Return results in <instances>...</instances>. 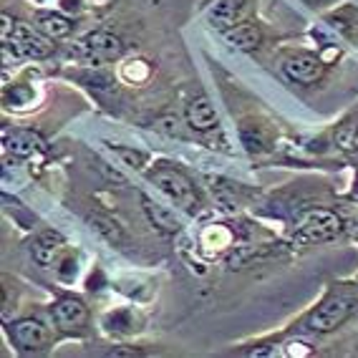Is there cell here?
Listing matches in <instances>:
<instances>
[{"label":"cell","mask_w":358,"mask_h":358,"mask_svg":"<svg viewBox=\"0 0 358 358\" xmlns=\"http://www.w3.org/2000/svg\"><path fill=\"white\" fill-rule=\"evenodd\" d=\"M341 53L336 48H306V45H278L273 51L278 76L298 91H318L331 81Z\"/></svg>","instance_id":"obj_2"},{"label":"cell","mask_w":358,"mask_h":358,"mask_svg":"<svg viewBox=\"0 0 358 358\" xmlns=\"http://www.w3.org/2000/svg\"><path fill=\"white\" fill-rule=\"evenodd\" d=\"M358 313V280H328L323 295L293 323V331L308 338H326Z\"/></svg>","instance_id":"obj_1"},{"label":"cell","mask_w":358,"mask_h":358,"mask_svg":"<svg viewBox=\"0 0 358 358\" xmlns=\"http://www.w3.org/2000/svg\"><path fill=\"white\" fill-rule=\"evenodd\" d=\"M3 144H6V152H10L18 159H26V157H33L43 147L45 141L38 131L33 129H6L3 131Z\"/></svg>","instance_id":"obj_16"},{"label":"cell","mask_w":358,"mask_h":358,"mask_svg":"<svg viewBox=\"0 0 358 358\" xmlns=\"http://www.w3.org/2000/svg\"><path fill=\"white\" fill-rule=\"evenodd\" d=\"M345 220H348V217H345ZM348 232H351V237L358 243V212H356V217L348 220Z\"/></svg>","instance_id":"obj_22"},{"label":"cell","mask_w":358,"mask_h":358,"mask_svg":"<svg viewBox=\"0 0 358 358\" xmlns=\"http://www.w3.org/2000/svg\"><path fill=\"white\" fill-rule=\"evenodd\" d=\"M356 280H358V275H356Z\"/></svg>","instance_id":"obj_23"},{"label":"cell","mask_w":358,"mask_h":358,"mask_svg":"<svg viewBox=\"0 0 358 358\" xmlns=\"http://www.w3.org/2000/svg\"><path fill=\"white\" fill-rule=\"evenodd\" d=\"M237 136H240V144L250 157H265V154L275 152L280 129H278L273 116H268L260 109H250L237 122Z\"/></svg>","instance_id":"obj_10"},{"label":"cell","mask_w":358,"mask_h":358,"mask_svg":"<svg viewBox=\"0 0 358 358\" xmlns=\"http://www.w3.org/2000/svg\"><path fill=\"white\" fill-rule=\"evenodd\" d=\"M141 207H144V215H147V220L162 232V235H177V232L182 230V222L174 217V212L166 210V207L159 205V202L149 199L147 194H141Z\"/></svg>","instance_id":"obj_17"},{"label":"cell","mask_w":358,"mask_h":358,"mask_svg":"<svg viewBox=\"0 0 358 358\" xmlns=\"http://www.w3.org/2000/svg\"><path fill=\"white\" fill-rule=\"evenodd\" d=\"M103 328L109 333H119V336H127V333H134V313L131 310H114V313L103 315Z\"/></svg>","instance_id":"obj_18"},{"label":"cell","mask_w":358,"mask_h":358,"mask_svg":"<svg viewBox=\"0 0 358 358\" xmlns=\"http://www.w3.org/2000/svg\"><path fill=\"white\" fill-rule=\"evenodd\" d=\"M33 26L38 28V31H43L53 41H69L76 33L78 18L64 13L61 8L58 10H53V8H36L33 10Z\"/></svg>","instance_id":"obj_13"},{"label":"cell","mask_w":358,"mask_h":358,"mask_svg":"<svg viewBox=\"0 0 358 358\" xmlns=\"http://www.w3.org/2000/svg\"><path fill=\"white\" fill-rule=\"evenodd\" d=\"M328 144L341 154H358V103L345 116H341L328 131Z\"/></svg>","instance_id":"obj_15"},{"label":"cell","mask_w":358,"mask_h":358,"mask_svg":"<svg viewBox=\"0 0 358 358\" xmlns=\"http://www.w3.org/2000/svg\"><path fill=\"white\" fill-rule=\"evenodd\" d=\"M58 3H61V10L73 15V18H78L86 10V0H58Z\"/></svg>","instance_id":"obj_21"},{"label":"cell","mask_w":358,"mask_h":358,"mask_svg":"<svg viewBox=\"0 0 358 358\" xmlns=\"http://www.w3.org/2000/svg\"><path fill=\"white\" fill-rule=\"evenodd\" d=\"M3 51H13L15 61H48L58 53V41L48 38L43 31L26 23V20H10L3 13Z\"/></svg>","instance_id":"obj_5"},{"label":"cell","mask_w":358,"mask_h":358,"mask_svg":"<svg viewBox=\"0 0 358 358\" xmlns=\"http://www.w3.org/2000/svg\"><path fill=\"white\" fill-rule=\"evenodd\" d=\"M348 232V220L331 205L303 207L290 222V243L295 248H313L338 240Z\"/></svg>","instance_id":"obj_3"},{"label":"cell","mask_w":358,"mask_h":358,"mask_svg":"<svg viewBox=\"0 0 358 358\" xmlns=\"http://www.w3.org/2000/svg\"><path fill=\"white\" fill-rule=\"evenodd\" d=\"M147 179L162 194L172 199L174 205L187 210L189 215H197L205 205L202 189L194 185V179L174 162H154L147 169Z\"/></svg>","instance_id":"obj_6"},{"label":"cell","mask_w":358,"mask_h":358,"mask_svg":"<svg viewBox=\"0 0 358 358\" xmlns=\"http://www.w3.org/2000/svg\"><path fill=\"white\" fill-rule=\"evenodd\" d=\"M185 124L194 134H210V131L220 129V116L207 99V94L197 91V94H189L185 99Z\"/></svg>","instance_id":"obj_12"},{"label":"cell","mask_w":358,"mask_h":358,"mask_svg":"<svg viewBox=\"0 0 358 358\" xmlns=\"http://www.w3.org/2000/svg\"><path fill=\"white\" fill-rule=\"evenodd\" d=\"M66 250H69V245H66L61 232L41 230L31 243V257L38 268H51V265H56L58 257L64 255Z\"/></svg>","instance_id":"obj_14"},{"label":"cell","mask_w":358,"mask_h":358,"mask_svg":"<svg viewBox=\"0 0 358 358\" xmlns=\"http://www.w3.org/2000/svg\"><path fill=\"white\" fill-rule=\"evenodd\" d=\"M96 222V230L101 232L106 240H111V243H122L124 240V230L122 224L116 222V220H109V217H96L94 220Z\"/></svg>","instance_id":"obj_20"},{"label":"cell","mask_w":358,"mask_h":358,"mask_svg":"<svg viewBox=\"0 0 358 358\" xmlns=\"http://www.w3.org/2000/svg\"><path fill=\"white\" fill-rule=\"evenodd\" d=\"M6 333L15 353L20 356H41L53 348L58 331L53 326L48 310L45 313H26L15 320H6Z\"/></svg>","instance_id":"obj_7"},{"label":"cell","mask_w":358,"mask_h":358,"mask_svg":"<svg viewBox=\"0 0 358 358\" xmlns=\"http://www.w3.org/2000/svg\"><path fill=\"white\" fill-rule=\"evenodd\" d=\"M257 6H260V0H212V3H207L205 20L212 31H217L222 36L224 31H230V28L257 15Z\"/></svg>","instance_id":"obj_11"},{"label":"cell","mask_w":358,"mask_h":358,"mask_svg":"<svg viewBox=\"0 0 358 358\" xmlns=\"http://www.w3.org/2000/svg\"><path fill=\"white\" fill-rule=\"evenodd\" d=\"M222 38L227 41L232 48L245 53V56L262 58L265 53L275 51L278 45L288 38V36H282V33H278L270 23H265L262 18L252 15V18H248L245 23H240V26L224 31Z\"/></svg>","instance_id":"obj_8"},{"label":"cell","mask_w":358,"mask_h":358,"mask_svg":"<svg viewBox=\"0 0 358 358\" xmlns=\"http://www.w3.org/2000/svg\"><path fill=\"white\" fill-rule=\"evenodd\" d=\"M109 149L119 157L122 164L129 166V169H144V164H149V154L141 152V149L122 147V144H109Z\"/></svg>","instance_id":"obj_19"},{"label":"cell","mask_w":358,"mask_h":358,"mask_svg":"<svg viewBox=\"0 0 358 358\" xmlns=\"http://www.w3.org/2000/svg\"><path fill=\"white\" fill-rule=\"evenodd\" d=\"M58 338H86L91 331V308L76 293H56L48 306Z\"/></svg>","instance_id":"obj_9"},{"label":"cell","mask_w":358,"mask_h":358,"mask_svg":"<svg viewBox=\"0 0 358 358\" xmlns=\"http://www.w3.org/2000/svg\"><path fill=\"white\" fill-rule=\"evenodd\" d=\"M129 51V41L119 28L114 26H96L81 33L71 43V56L91 66H109L119 64Z\"/></svg>","instance_id":"obj_4"}]
</instances>
